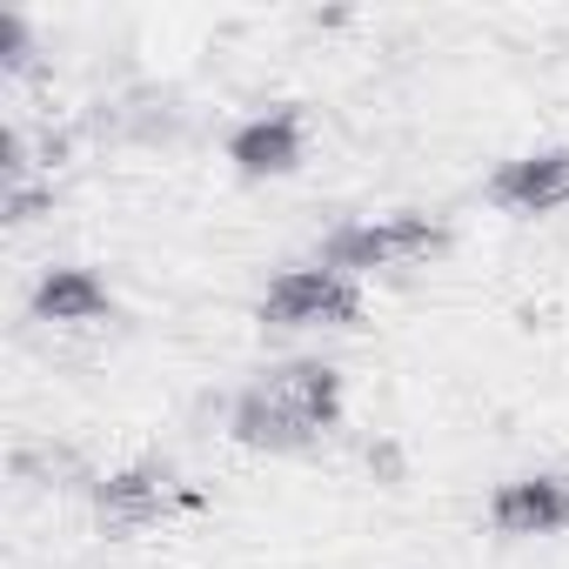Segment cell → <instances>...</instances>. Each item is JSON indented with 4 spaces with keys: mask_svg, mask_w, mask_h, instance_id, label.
I'll use <instances>...</instances> for the list:
<instances>
[{
    "mask_svg": "<svg viewBox=\"0 0 569 569\" xmlns=\"http://www.w3.org/2000/svg\"><path fill=\"white\" fill-rule=\"evenodd\" d=\"M336 422H342V376L329 362L274 369L234 402V442L248 449H302Z\"/></svg>",
    "mask_w": 569,
    "mask_h": 569,
    "instance_id": "cell-1",
    "label": "cell"
},
{
    "mask_svg": "<svg viewBox=\"0 0 569 569\" xmlns=\"http://www.w3.org/2000/svg\"><path fill=\"white\" fill-rule=\"evenodd\" d=\"M449 248V228L436 214H382V221H356L336 228L322 241V268L336 274H369V268H409Z\"/></svg>",
    "mask_w": 569,
    "mask_h": 569,
    "instance_id": "cell-2",
    "label": "cell"
},
{
    "mask_svg": "<svg viewBox=\"0 0 569 569\" xmlns=\"http://www.w3.org/2000/svg\"><path fill=\"white\" fill-rule=\"evenodd\" d=\"M362 316V289L356 274H336V268H289L261 296V322L274 329H349Z\"/></svg>",
    "mask_w": 569,
    "mask_h": 569,
    "instance_id": "cell-3",
    "label": "cell"
},
{
    "mask_svg": "<svg viewBox=\"0 0 569 569\" xmlns=\"http://www.w3.org/2000/svg\"><path fill=\"white\" fill-rule=\"evenodd\" d=\"M489 201L509 214H549L569 201V148H542L522 161H502L489 174Z\"/></svg>",
    "mask_w": 569,
    "mask_h": 569,
    "instance_id": "cell-4",
    "label": "cell"
},
{
    "mask_svg": "<svg viewBox=\"0 0 569 569\" xmlns=\"http://www.w3.org/2000/svg\"><path fill=\"white\" fill-rule=\"evenodd\" d=\"M489 522L502 536H549L569 522V482L562 476H522V482H502L496 502H489Z\"/></svg>",
    "mask_w": 569,
    "mask_h": 569,
    "instance_id": "cell-5",
    "label": "cell"
},
{
    "mask_svg": "<svg viewBox=\"0 0 569 569\" xmlns=\"http://www.w3.org/2000/svg\"><path fill=\"white\" fill-rule=\"evenodd\" d=\"M228 161L241 174H289L302 161V114L274 108V114H254L228 134Z\"/></svg>",
    "mask_w": 569,
    "mask_h": 569,
    "instance_id": "cell-6",
    "label": "cell"
},
{
    "mask_svg": "<svg viewBox=\"0 0 569 569\" xmlns=\"http://www.w3.org/2000/svg\"><path fill=\"white\" fill-rule=\"evenodd\" d=\"M168 496H174V476H168V469H154V462L121 469V476L94 482V509H101V522H108V529H141V522H154V516L168 509Z\"/></svg>",
    "mask_w": 569,
    "mask_h": 569,
    "instance_id": "cell-7",
    "label": "cell"
},
{
    "mask_svg": "<svg viewBox=\"0 0 569 569\" xmlns=\"http://www.w3.org/2000/svg\"><path fill=\"white\" fill-rule=\"evenodd\" d=\"M34 316L41 322H94V316H108V289L88 268H48L34 289Z\"/></svg>",
    "mask_w": 569,
    "mask_h": 569,
    "instance_id": "cell-8",
    "label": "cell"
},
{
    "mask_svg": "<svg viewBox=\"0 0 569 569\" xmlns=\"http://www.w3.org/2000/svg\"><path fill=\"white\" fill-rule=\"evenodd\" d=\"M0 48H8V54H0L8 68H28L34 61V41H28V21L21 14H0Z\"/></svg>",
    "mask_w": 569,
    "mask_h": 569,
    "instance_id": "cell-9",
    "label": "cell"
},
{
    "mask_svg": "<svg viewBox=\"0 0 569 569\" xmlns=\"http://www.w3.org/2000/svg\"><path fill=\"white\" fill-rule=\"evenodd\" d=\"M41 208H48V194H41V188H14V194H8V221H34Z\"/></svg>",
    "mask_w": 569,
    "mask_h": 569,
    "instance_id": "cell-10",
    "label": "cell"
}]
</instances>
